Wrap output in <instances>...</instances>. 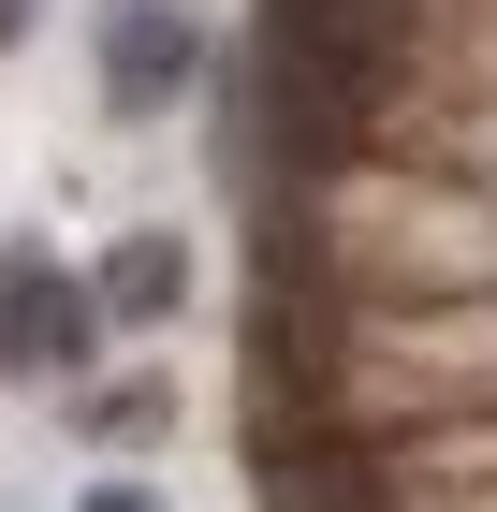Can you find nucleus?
<instances>
[{"instance_id": "1", "label": "nucleus", "mask_w": 497, "mask_h": 512, "mask_svg": "<svg viewBox=\"0 0 497 512\" xmlns=\"http://www.w3.org/2000/svg\"><path fill=\"white\" fill-rule=\"evenodd\" d=\"M88 74H103V118H117V132L176 118V103L205 88V15H191V0H103Z\"/></svg>"}, {"instance_id": "2", "label": "nucleus", "mask_w": 497, "mask_h": 512, "mask_svg": "<svg viewBox=\"0 0 497 512\" xmlns=\"http://www.w3.org/2000/svg\"><path fill=\"white\" fill-rule=\"evenodd\" d=\"M117 322L88 278L44 264V235H0V381H88V352H103Z\"/></svg>"}, {"instance_id": "3", "label": "nucleus", "mask_w": 497, "mask_h": 512, "mask_svg": "<svg viewBox=\"0 0 497 512\" xmlns=\"http://www.w3.org/2000/svg\"><path fill=\"white\" fill-rule=\"evenodd\" d=\"M88 293H103V322H117V337L176 322V308H191V235H176V220H132V235L103 249V278H88Z\"/></svg>"}, {"instance_id": "4", "label": "nucleus", "mask_w": 497, "mask_h": 512, "mask_svg": "<svg viewBox=\"0 0 497 512\" xmlns=\"http://www.w3.org/2000/svg\"><path fill=\"white\" fill-rule=\"evenodd\" d=\"M74 439H88V454H161V439H176V381H161V366L74 381Z\"/></svg>"}, {"instance_id": "5", "label": "nucleus", "mask_w": 497, "mask_h": 512, "mask_svg": "<svg viewBox=\"0 0 497 512\" xmlns=\"http://www.w3.org/2000/svg\"><path fill=\"white\" fill-rule=\"evenodd\" d=\"M74 512H161V483H132V469H117V483H88Z\"/></svg>"}, {"instance_id": "6", "label": "nucleus", "mask_w": 497, "mask_h": 512, "mask_svg": "<svg viewBox=\"0 0 497 512\" xmlns=\"http://www.w3.org/2000/svg\"><path fill=\"white\" fill-rule=\"evenodd\" d=\"M15 30H30V0H0V44H15Z\"/></svg>"}]
</instances>
